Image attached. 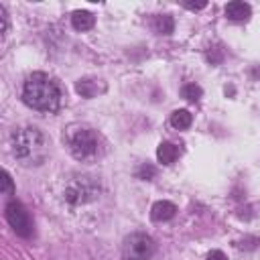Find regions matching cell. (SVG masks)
<instances>
[{
	"mask_svg": "<svg viewBox=\"0 0 260 260\" xmlns=\"http://www.w3.org/2000/svg\"><path fill=\"white\" fill-rule=\"evenodd\" d=\"M185 6H187L189 10H201V8L207 6V2H205V0H201V2H185Z\"/></svg>",
	"mask_w": 260,
	"mask_h": 260,
	"instance_id": "obj_19",
	"label": "cell"
},
{
	"mask_svg": "<svg viewBox=\"0 0 260 260\" xmlns=\"http://www.w3.org/2000/svg\"><path fill=\"white\" fill-rule=\"evenodd\" d=\"M22 100L26 106L39 112H57L61 106V89L47 73H32L24 81Z\"/></svg>",
	"mask_w": 260,
	"mask_h": 260,
	"instance_id": "obj_1",
	"label": "cell"
},
{
	"mask_svg": "<svg viewBox=\"0 0 260 260\" xmlns=\"http://www.w3.org/2000/svg\"><path fill=\"white\" fill-rule=\"evenodd\" d=\"M250 12H252L250 4L240 2V0H234V2H230V4L225 6V16H228L230 20H236V22L246 20V18L250 16Z\"/></svg>",
	"mask_w": 260,
	"mask_h": 260,
	"instance_id": "obj_10",
	"label": "cell"
},
{
	"mask_svg": "<svg viewBox=\"0 0 260 260\" xmlns=\"http://www.w3.org/2000/svg\"><path fill=\"white\" fill-rule=\"evenodd\" d=\"M12 152L18 160L32 165L45 156V136L39 128H20L12 134Z\"/></svg>",
	"mask_w": 260,
	"mask_h": 260,
	"instance_id": "obj_2",
	"label": "cell"
},
{
	"mask_svg": "<svg viewBox=\"0 0 260 260\" xmlns=\"http://www.w3.org/2000/svg\"><path fill=\"white\" fill-rule=\"evenodd\" d=\"M100 193V185L93 177H87V175H77L73 179H69V183L65 185L63 189V197L67 203L71 205H81V203H87L91 199H95Z\"/></svg>",
	"mask_w": 260,
	"mask_h": 260,
	"instance_id": "obj_4",
	"label": "cell"
},
{
	"mask_svg": "<svg viewBox=\"0 0 260 260\" xmlns=\"http://www.w3.org/2000/svg\"><path fill=\"white\" fill-rule=\"evenodd\" d=\"M201 95H203V91H201V87L197 83H187L183 87V98L189 100V102H199Z\"/></svg>",
	"mask_w": 260,
	"mask_h": 260,
	"instance_id": "obj_14",
	"label": "cell"
},
{
	"mask_svg": "<svg viewBox=\"0 0 260 260\" xmlns=\"http://www.w3.org/2000/svg\"><path fill=\"white\" fill-rule=\"evenodd\" d=\"M191 122H193V116H191L189 110H175V112L171 114V126L177 128V130H185V128H189Z\"/></svg>",
	"mask_w": 260,
	"mask_h": 260,
	"instance_id": "obj_12",
	"label": "cell"
},
{
	"mask_svg": "<svg viewBox=\"0 0 260 260\" xmlns=\"http://www.w3.org/2000/svg\"><path fill=\"white\" fill-rule=\"evenodd\" d=\"M12 189H14V185H12L10 175H8L6 171H2V173H0V191H2V193H12Z\"/></svg>",
	"mask_w": 260,
	"mask_h": 260,
	"instance_id": "obj_16",
	"label": "cell"
},
{
	"mask_svg": "<svg viewBox=\"0 0 260 260\" xmlns=\"http://www.w3.org/2000/svg\"><path fill=\"white\" fill-rule=\"evenodd\" d=\"M75 91L81 95V98H95L100 93L106 91V83L100 81V79H91V77H83L75 83Z\"/></svg>",
	"mask_w": 260,
	"mask_h": 260,
	"instance_id": "obj_7",
	"label": "cell"
},
{
	"mask_svg": "<svg viewBox=\"0 0 260 260\" xmlns=\"http://www.w3.org/2000/svg\"><path fill=\"white\" fill-rule=\"evenodd\" d=\"M156 250V244L146 234H130L124 240L122 254L126 260H148Z\"/></svg>",
	"mask_w": 260,
	"mask_h": 260,
	"instance_id": "obj_5",
	"label": "cell"
},
{
	"mask_svg": "<svg viewBox=\"0 0 260 260\" xmlns=\"http://www.w3.org/2000/svg\"><path fill=\"white\" fill-rule=\"evenodd\" d=\"M179 154H181V146L173 144V142H160L156 148V158L162 165H173L179 158Z\"/></svg>",
	"mask_w": 260,
	"mask_h": 260,
	"instance_id": "obj_9",
	"label": "cell"
},
{
	"mask_svg": "<svg viewBox=\"0 0 260 260\" xmlns=\"http://www.w3.org/2000/svg\"><path fill=\"white\" fill-rule=\"evenodd\" d=\"M65 142L77 160H93L102 152L98 132L87 126H69L65 130Z\"/></svg>",
	"mask_w": 260,
	"mask_h": 260,
	"instance_id": "obj_3",
	"label": "cell"
},
{
	"mask_svg": "<svg viewBox=\"0 0 260 260\" xmlns=\"http://www.w3.org/2000/svg\"><path fill=\"white\" fill-rule=\"evenodd\" d=\"M207 260H228V256H225L221 250H213V252L207 256Z\"/></svg>",
	"mask_w": 260,
	"mask_h": 260,
	"instance_id": "obj_20",
	"label": "cell"
},
{
	"mask_svg": "<svg viewBox=\"0 0 260 260\" xmlns=\"http://www.w3.org/2000/svg\"><path fill=\"white\" fill-rule=\"evenodd\" d=\"M207 59H209L211 63H219V61L223 59V53H221V49H213V51H209V53H207Z\"/></svg>",
	"mask_w": 260,
	"mask_h": 260,
	"instance_id": "obj_17",
	"label": "cell"
},
{
	"mask_svg": "<svg viewBox=\"0 0 260 260\" xmlns=\"http://www.w3.org/2000/svg\"><path fill=\"white\" fill-rule=\"evenodd\" d=\"M136 175H138V179L150 181V179H152V177L156 175V169H154L152 165H148V162H146V165H142V167L138 169V173H136Z\"/></svg>",
	"mask_w": 260,
	"mask_h": 260,
	"instance_id": "obj_15",
	"label": "cell"
},
{
	"mask_svg": "<svg viewBox=\"0 0 260 260\" xmlns=\"http://www.w3.org/2000/svg\"><path fill=\"white\" fill-rule=\"evenodd\" d=\"M175 213H177V205L171 201H156L150 209L152 221H169L171 217H175Z\"/></svg>",
	"mask_w": 260,
	"mask_h": 260,
	"instance_id": "obj_8",
	"label": "cell"
},
{
	"mask_svg": "<svg viewBox=\"0 0 260 260\" xmlns=\"http://www.w3.org/2000/svg\"><path fill=\"white\" fill-rule=\"evenodd\" d=\"M4 215H6V221L10 223V228H12L18 236H22V238H30V236H32V219H30V215H28V211L24 209L22 203L10 201V203L6 205Z\"/></svg>",
	"mask_w": 260,
	"mask_h": 260,
	"instance_id": "obj_6",
	"label": "cell"
},
{
	"mask_svg": "<svg viewBox=\"0 0 260 260\" xmlns=\"http://www.w3.org/2000/svg\"><path fill=\"white\" fill-rule=\"evenodd\" d=\"M0 22H2V37H4L8 30V14H6L4 6H0Z\"/></svg>",
	"mask_w": 260,
	"mask_h": 260,
	"instance_id": "obj_18",
	"label": "cell"
},
{
	"mask_svg": "<svg viewBox=\"0 0 260 260\" xmlns=\"http://www.w3.org/2000/svg\"><path fill=\"white\" fill-rule=\"evenodd\" d=\"M152 28L158 32V35H171L173 28H175V22L169 14H160V16H154L152 18Z\"/></svg>",
	"mask_w": 260,
	"mask_h": 260,
	"instance_id": "obj_13",
	"label": "cell"
},
{
	"mask_svg": "<svg viewBox=\"0 0 260 260\" xmlns=\"http://www.w3.org/2000/svg\"><path fill=\"white\" fill-rule=\"evenodd\" d=\"M95 22V16L87 10H75L73 16H71V24L75 30H89Z\"/></svg>",
	"mask_w": 260,
	"mask_h": 260,
	"instance_id": "obj_11",
	"label": "cell"
}]
</instances>
